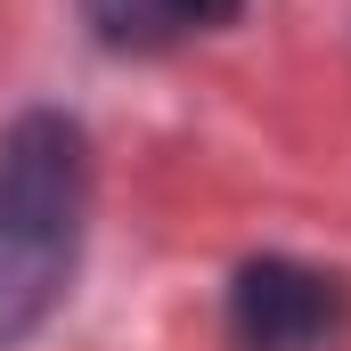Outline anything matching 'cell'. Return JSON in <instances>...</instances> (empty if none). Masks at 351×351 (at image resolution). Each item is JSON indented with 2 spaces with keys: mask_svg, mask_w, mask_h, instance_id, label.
Masks as SVG:
<instances>
[{
  "mask_svg": "<svg viewBox=\"0 0 351 351\" xmlns=\"http://www.w3.org/2000/svg\"><path fill=\"white\" fill-rule=\"evenodd\" d=\"M90 139L74 114L33 106L0 131V351L49 327L82 269Z\"/></svg>",
  "mask_w": 351,
  "mask_h": 351,
  "instance_id": "obj_1",
  "label": "cell"
},
{
  "mask_svg": "<svg viewBox=\"0 0 351 351\" xmlns=\"http://www.w3.org/2000/svg\"><path fill=\"white\" fill-rule=\"evenodd\" d=\"M351 319L343 278L311 262H286V254H262L229 278V335L237 351H319L335 343Z\"/></svg>",
  "mask_w": 351,
  "mask_h": 351,
  "instance_id": "obj_2",
  "label": "cell"
},
{
  "mask_svg": "<svg viewBox=\"0 0 351 351\" xmlns=\"http://www.w3.org/2000/svg\"><path fill=\"white\" fill-rule=\"evenodd\" d=\"M82 25L123 49V58H156V49H180V41H204V33H229L245 16V0H74Z\"/></svg>",
  "mask_w": 351,
  "mask_h": 351,
  "instance_id": "obj_3",
  "label": "cell"
}]
</instances>
